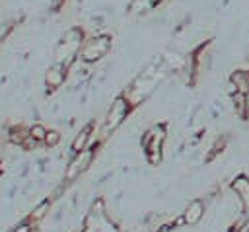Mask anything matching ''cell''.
I'll return each instance as SVG.
<instances>
[{"label":"cell","instance_id":"52a82bcc","mask_svg":"<svg viewBox=\"0 0 249 232\" xmlns=\"http://www.w3.org/2000/svg\"><path fill=\"white\" fill-rule=\"evenodd\" d=\"M68 68H70V66H66V64L54 60V64L49 66V68H47V74H45V84H47V88H51V90L60 88V86L64 84V80H66Z\"/></svg>","mask_w":249,"mask_h":232},{"label":"cell","instance_id":"8fae6325","mask_svg":"<svg viewBox=\"0 0 249 232\" xmlns=\"http://www.w3.org/2000/svg\"><path fill=\"white\" fill-rule=\"evenodd\" d=\"M91 123L89 125H86L80 133H78V136L74 138V142H72V150L74 152H82L84 148H86V144H88V140H89V136H91Z\"/></svg>","mask_w":249,"mask_h":232},{"label":"cell","instance_id":"2e32d148","mask_svg":"<svg viewBox=\"0 0 249 232\" xmlns=\"http://www.w3.org/2000/svg\"><path fill=\"white\" fill-rule=\"evenodd\" d=\"M14 23L16 21H8V23H4V27H0V41H4L8 37V33L14 29Z\"/></svg>","mask_w":249,"mask_h":232},{"label":"cell","instance_id":"7402d4cb","mask_svg":"<svg viewBox=\"0 0 249 232\" xmlns=\"http://www.w3.org/2000/svg\"><path fill=\"white\" fill-rule=\"evenodd\" d=\"M16 232H29V226L23 224V226H19V230H16Z\"/></svg>","mask_w":249,"mask_h":232},{"label":"cell","instance_id":"e0dca14e","mask_svg":"<svg viewBox=\"0 0 249 232\" xmlns=\"http://www.w3.org/2000/svg\"><path fill=\"white\" fill-rule=\"evenodd\" d=\"M45 142H47L49 146H54V144L58 142V133H54V131L47 133V136H45Z\"/></svg>","mask_w":249,"mask_h":232},{"label":"cell","instance_id":"8992f818","mask_svg":"<svg viewBox=\"0 0 249 232\" xmlns=\"http://www.w3.org/2000/svg\"><path fill=\"white\" fill-rule=\"evenodd\" d=\"M230 187H231V191L237 195L243 213L249 214V177H247L245 174H239V175H235V177L231 179Z\"/></svg>","mask_w":249,"mask_h":232},{"label":"cell","instance_id":"5bb4252c","mask_svg":"<svg viewBox=\"0 0 249 232\" xmlns=\"http://www.w3.org/2000/svg\"><path fill=\"white\" fill-rule=\"evenodd\" d=\"M245 228H249V214L241 213L237 216V220L230 226V232H245Z\"/></svg>","mask_w":249,"mask_h":232},{"label":"cell","instance_id":"7a4b0ae2","mask_svg":"<svg viewBox=\"0 0 249 232\" xmlns=\"http://www.w3.org/2000/svg\"><path fill=\"white\" fill-rule=\"evenodd\" d=\"M113 47V37L109 33H97V35H91L89 39L84 41L82 49H80V58L88 64L91 62H97L101 60Z\"/></svg>","mask_w":249,"mask_h":232},{"label":"cell","instance_id":"d6986e66","mask_svg":"<svg viewBox=\"0 0 249 232\" xmlns=\"http://www.w3.org/2000/svg\"><path fill=\"white\" fill-rule=\"evenodd\" d=\"M49 4H51L53 12H60V8L66 4V0H49Z\"/></svg>","mask_w":249,"mask_h":232},{"label":"cell","instance_id":"30bf717a","mask_svg":"<svg viewBox=\"0 0 249 232\" xmlns=\"http://www.w3.org/2000/svg\"><path fill=\"white\" fill-rule=\"evenodd\" d=\"M230 82L235 84V88H237L239 94H247L249 92V68H245V70H233L230 74Z\"/></svg>","mask_w":249,"mask_h":232},{"label":"cell","instance_id":"7c38bea8","mask_svg":"<svg viewBox=\"0 0 249 232\" xmlns=\"http://www.w3.org/2000/svg\"><path fill=\"white\" fill-rule=\"evenodd\" d=\"M226 144H228V136H220V138H216V142L210 146V152L206 154L204 162H212L218 154H222V152L226 150Z\"/></svg>","mask_w":249,"mask_h":232},{"label":"cell","instance_id":"9c48e42d","mask_svg":"<svg viewBox=\"0 0 249 232\" xmlns=\"http://www.w3.org/2000/svg\"><path fill=\"white\" fill-rule=\"evenodd\" d=\"M161 2H163V0H130L126 12H128V14H134V16L146 14V12H152L154 8H158Z\"/></svg>","mask_w":249,"mask_h":232},{"label":"cell","instance_id":"9a60e30c","mask_svg":"<svg viewBox=\"0 0 249 232\" xmlns=\"http://www.w3.org/2000/svg\"><path fill=\"white\" fill-rule=\"evenodd\" d=\"M31 136L35 138V140H43L45 136H47V131H45V127H41V125H35V127H31Z\"/></svg>","mask_w":249,"mask_h":232},{"label":"cell","instance_id":"3957f363","mask_svg":"<svg viewBox=\"0 0 249 232\" xmlns=\"http://www.w3.org/2000/svg\"><path fill=\"white\" fill-rule=\"evenodd\" d=\"M165 140V125H154L152 129H148L142 136V148L146 150V158L152 166L160 164L161 160V144Z\"/></svg>","mask_w":249,"mask_h":232},{"label":"cell","instance_id":"5b68a950","mask_svg":"<svg viewBox=\"0 0 249 232\" xmlns=\"http://www.w3.org/2000/svg\"><path fill=\"white\" fill-rule=\"evenodd\" d=\"M91 160H93V150L91 148H84L82 152H76L74 160L68 164L66 168V181H72L76 179L80 174H84L89 166H91Z\"/></svg>","mask_w":249,"mask_h":232},{"label":"cell","instance_id":"6da1fadb","mask_svg":"<svg viewBox=\"0 0 249 232\" xmlns=\"http://www.w3.org/2000/svg\"><path fill=\"white\" fill-rule=\"evenodd\" d=\"M84 29L82 27H70L64 31L60 41L56 43L54 49V60L62 62L66 66H72V62L80 57V49L84 45Z\"/></svg>","mask_w":249,"mask_h":232},{"label":"cell","instance_id":"4fadbf2b","mask_svg":"<svg viewBox=\"0 0 249 232\" xmlns=\"http://www.w3.org/2000/svg\"><path fill=\"white\" fill-rule=\"evenodd\" d=\"M231 101H233V109H235V113H237L241 119H247V109H245V96L237 92L235 96H231Z\"/></svg>","mask_w":249,"mask_h":232},{"label":"cell","instance_id":"ba28073f","mask_svg":"<svg viewBox=\"0 0 249 232\" xmlns=\"http://www.w3.org/2000/svg\"><path fill=\"white\" fill-rule=\"evenodd\" d=\"M204 211H206V207H204V201H200V199H193V201H189V205L185 207V211H183V218H185V224H198L200 220H202V216H204Z\"/></svg>","mask_w":249,"mask_h":232},{"label":"cell","instance_id":"ffe728a7","mask_svg":"<svg viewBox=\"0 0 249 232\" xmlns=\"http://www.w3.org/2000/svg\"><path fill=\"white\" fill-rule=\"evenodd\" d=\"M45 209H47V203H43L41 207H37V209H35V214H33V218H41V216L45 214Z\"/></svg>","mask_w":249,"mask_h":232},{"label":"cell","instance_id":"ac0fdd59","mask_svg":"<svg viewBox=\"0 0 249 232\" xmlns=\"http://www.w3.org/2000/svg\"><path fill=\"white\" fill-rule=\"evenodd\" d=\"M99 232H119L107 218H103V222H101V228H99Z\"/></svg>","mask_w":249,"mask_h":232},{"label":"cell","instance_id":"44dd1931","mask_svg":"<svg viewBox=\"0 0 249 232\" xmlns=\"http://www.w3.org/2000/svg\"><path fill=\"white\" fill-rule=\"evenodd\" d=\"M243 96H245V109H247V117H249V92L243 94Z\"/></svg>","mask_w":249,"mask_h":232},{"label":"cell","instance_id":"277c9868","mask_svg":"<svg viewBox=\"0 0 249 232\" xmlns=\"http://www.w3.org/2000/svg\"><path fill=\"white\" fill-rule=\"evenodd\" d=\"M130 99L124 96V94H121V96H117L115 99H113V103H111V107H109V111H107V117H105V123H103V131H101V135L103 136H107L109 133H113L124 119H126V115L130 113Z\"/></svg>","mask_w":249,"mask_h":232}]
</instances>
